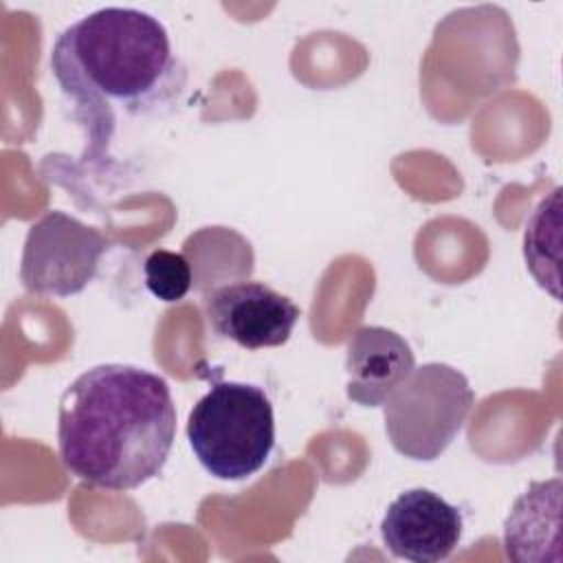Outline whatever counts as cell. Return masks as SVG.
<instances>
[{
    "mask_svg": "<svg viewBox=\"0 0 563 563\" xmlns=\"http://www.w3.org/2000/svg\"><path fill=\"white\" fill-rule=\"evenodd\" d=\"M51 70L88 132L84 158H101L121 117L172 106L187 84L165 24L132 7H103L66 26L51 51Z\"/></svg>",
    "mask_w": 563,
    "mask_h": 563,
    "instance_id": "obj_1",
    "label": "cell"
},
{
    "mask_svg": "<svg viewBox=\"0 0 563 563\" xmlns=\"http://www.w3.org/2000/svg\"><path fill=\"white\" fill-rule=\"evenodd\" d=\"M176 440V405L167 380L145 367L103 363L81 372L62 394L59 460L70 475L108 490L154 479Z\"/></svg>",
    "mask_w": 563,
    "mask_h": 563,
    "instance_id": "obj_2",
    "label": "cell"
},
{
    "mask_svg": "<svg viewBox=\"0 0 563 563\" xmlns=\"http://www.w3.org/2000/svg\"><path fill=\"white\" fill-rule=\"evenodd\" d=\"M187 440L200 466L218 479H246L271 457L275 411L253 383L218 380L191 407Z\"/></svg>",
    "mask_w": 563,
    "mask_h": 563,
    "instance_id": "obj_3",
    "label": "cell"
},
{
    "mask_svg": "<svg viewBox=\"0 0 563 563\" xmlns=\"http://www.w3.org/2000/svg\"><path fill=\"white\" fill-rule=\"evenodd\" d=\"M475 402L468 378L446 363H424L380 405L391 446L416 462L438 460L462 431Z\"/></svg>",
    "mask_w": 563,
    "mask_h": 563,
    "instance_id": "obj_4",
    "label": "cell"
},
{
    "mask_svg": "<svg viewBox=\"0 0 563 563\" xmlns=\"http://www.w3.org/2000/svg\"><path fill=\"white\" fill-rule=\"evenodd\" d=\"M108 251L106 235L64 211H48L29 227L20 282L29 292L70 297L97 275Z\"/></svg>",
    "mask_w": 563,
    "mask_h": 563,
    "instance_id": "obj_5",
    "label": "cell"
},
{
    "mask_svg": "<svg viewBox=\"0 0 563 563\" xmlns=\"http://www.w3.org/2000/svg\"><path fill=\"white\" fill-rule=\"evenodd\" d=\"M211 330L244 350L284 345L299 317V306L264 282H233L205 297Z\"/></svg>",
    "mask_w": 563,
    "mask_h": 563,
    "instance_id": "obj_6",
    "label": "cell"
},
{
    "mask_svg": "<svg viewBox=\"0 0 563 563\" xmlns=\"http://www.w3.org/2000/svg\"><path fill=\"white\" fill-rule=\"evenodd\" d=\"M464 519L457 506L429 488L400 493L385 510L380 537L385 548L411 563H440L457 548Z\"/></svg>",
    "mask_w": 563,
    "mask_h": 563,
    "instance_id": "obj_7",
    "label": "cell"
},
{
    "mask_svg": "<svg viewBox=\"0 0 563 563\" xmlns=\"http://www.w3.org/2000/svg\"><path fill=\"white\" fill-rule=\"evenodd\" d=\"M413 367L405 336L385 325H361L345 350V394L361 407H380Z\"/></svg>",
    "mask_w": 563,
    "mask_h": 563,
    "instance_id": "obj_8",
    "label": "cell"
},
{
    "mask_svg": "<svg viewBox=\"0 0 563 563\" xmlns=\"http://www.w3.org/2000/svg\"><path fill=\"white\" fill-rule=\"evenodd\" d=\"M561 490L559 477L532 482L504 521L506 556L519 563L561 561Z\"/></svg>",
    "mask_w": 563,
    "mask_h": 563,
    "instance_id": "obj_9",
    "label": "cell"
},
{
    "mask_svg": "<svg viewBox=\"0 0 563 563\" xmlns=\"http://www.w3.org/2000/svg\"><path fill=\"white\" fill-rule=\"evenodd\" d=\"M523 260L534 282L556 301L561 297V187H554L534 207L523 233Z\"/></svg>",
    "mask_w": 563,
    "mask_h": 563,
    "instance_id": "obj_10",
    "label": "cell"
},
{
    "mask_svg": "<svg viewBox=\"0 0 563 563\" xmlns=\"http://www.w3.org/2000/svg\"><path fill=\"white\" fill-rule=\"evenodd\" d=\"M143 275L147 290L165 303L180 301L194 284V273L187 257L165 249H156L145 257Z\"/></svg>",
    "mask_w": 563,
    "mask_h": 563,
    "instance_id": "obj_11",
    "label": "cell"
}]
</instances>
